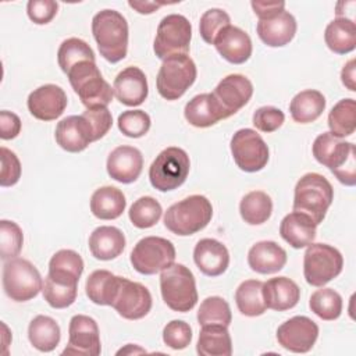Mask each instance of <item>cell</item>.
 Instances as JSON below:
<instances>
[{
    "mask_svg": "<svg viewBox=\"0 0 356 356\" xmlns=\"http://www.w3.org/2000/svg\"><path fill=\"white\" fill-rule=\"evenodd\" d=\"M250 6L259 19L273 17L285 10V1H252Z\"/></svg>",
    "mask_w": 356,
    "mask_h": 356,
    "instance_id": "11a10c76",
    "label": "cell"
},
{
    "mask_svg": "<svg viewBox=\"0 0 356 356\" xmlns=\"http://www.w3.org/2000/svg\"><path fill=\"white\" fill-rule=\"evenodd\" d=\"M21 132V120L15 113L1 110L0 111V138L3 140L14 139Z\"/></svg>",
    "mask_w": 356,
    "mask_h": 356,
    "instance_id": "db71d44e",
    "label": "cell"
},
{
    "mask_svg": "<svg viewBox=\"0 0 356 356\" xmlns=\"http://www.w3.org/2000/svg\"><path fill=\"white\" fill-rule=\"evenodd\" d=\"M54 136L57 145L70 153H79L93 142L90 127L82 115L63 118L56 127Z\"/></svg>",
    "mask_w": 356,
    "mask_h": 356,
    "instance_id": "7402d4cb",
    "label": "cell"
},
{
    "mask_svg": "<svg viewBox=\"0 0 356 356\" xmlns=\"http://www.w3.org/2000/svg\"><path fill=\"white\" fill-rule=\"evenodd\" d=\"M239 213L249 225L264 224L273 213V200L263 191H252L246 193L239 203Z\"/></svg>",
    "mask_w": 356,
    "mask_h": 356,
    "instance_id": "74e56055",
    "label": "cell"
},
{
    "mask_svg": "<svg viewBox=\"0 0 356 356\" xmlns=\"http://www.w3.org/2000/svg\"><path fill=\"white\" fill-rule=\"evenodd\" d=\"M341 81L343 83V86H346L350 92L356 90V85H355V58L349 60L342 71H341Z\"/></svg>",
    "mask_w": 356,
    "mask_h": 356,
    "instance_id": "9f6ffc18",
    "label": "cell"
},
{
    "mask_svg": "<svg viewBox=\"0 0 356 356\" xmlns=\"http://www.w3.org/2000/svg\"><path fill=\"white\" fill-rule=\"evenodd\" d=\"M327 47L337 54H348L356 47V25L352 18L337 17L324 32Z\"/></svg>",
    "mask_w": 356,
    "mask_h": 356,
    "instance_id": "d6a6232c",
    "label": "cell"
},
{
    "mask_svg": "<svg viewBox=\"0 0 356 356\" xmlns=\"http://www.w3.org/2000/svg\"><path fill=\"white\" fill-rule=\"evenodd\" d=\"M196 350L200 356H229L232 341L228 328L221 324L202 325Z\"/></svg>",
    "mask_w": 356,
    "mask_h": 356,
    "instance_id": "836d02e7",
    "label": "cell"
},
{
    "mask_svg": "<svg viewBox=\"0 0 356 356\" xmlns=\"http://www.w3.org/2000/svg\"><path fill=\"white\" fill-rule=\"evenodd\" d=\"M160 291L164 303L174 312L186 313L197 303L195 277L192 271L181 263H172L161 271Z\"/></svg>",
    "mask_w": 356,
    "mask_h": 356,
    "instance_id": "8992f818",
    "label": "cell"
},
{
    "mask_svg": "<svg viewBox=\"0 0 356 356\" xmlns=\"http://www.w3.org/2000/svg\"><path fill=\"white\" fill-rule=\"evenodd\" d=\"M330 132L337 138L350 136L356 129V103L355 99L339 100L328 114Z\"/></svg>",
    "mask_w": 356,
    "mask_h": 356,
    "instance_id": "f35d334b",
    "label": "cell"
},
{
    "mask_svg": "<svg viewBox=\"0 0 356 356\" xmlns=\"http://www.w3.org/2000/svg\"><path fill=\"white\" fill-rule=\"evenodd\" d=\"M318 337V325L306 316H295L277 328L278 343L293 353L309 352Z\"/></svg>",
    "mask_w": 356,
    "mask_h": 356,
    "instance_id": "9a60e30c",
    "label": "cell"
},
{
    "mask_svg": "<svg viewBox=\"0 0 356 356\" xmlns=\"http://www.w3.org/2000/svg\"><path fill=\"white\" fill-rule=\"evenodd\" d=\"M58 3L54 0H31L26 4L29 19L38 25L49 24L57 14Z\"/></svg>",
    "mask_w": 356,
    "mask_h": 356,
    "instance_id": "f5cc1de1",
    "label": "cell"
},
{
    "mask_svg": "<svg viewBox=\"0 0 356 356\" xmlns=\"http://www.w3.org/2000/svg\"><path fill=\"white\" fill-rule=\"evenodd\" d=\"M145 352H146L145 349H142V348H139V346H136V345L128 343L125 348L120 349V350L117 352V355H131V353H145Z\"/></svg>",
    "mask_w": 356,
    "mask_h": 356,
    "instance_id": "680465c9",
    "label": "cell"
},
{
    "mask_svg": "<svg viewBox=\"0 0 356 356\" xmlns=\"http://www.w3.org/2000/svg\"><path fill=\"white\" fill-rule=\"evenodd\" d=\"M118 129L128 138H140L150 129V117L143 110H127L118 115Z\"/></svg>",
    "mask_w": 356,
    "mask_h": 356,
    "instance_id": "bcb514c9",
    "label": "cell"
},
{
    "mask_svg": "<svg viewBox=\"0 0 356 356\" xmlns=\"http://www.w3.org/2000/svg\"><path fill=\"white\" fill-rule=\"evenodd\" d=\"M127 207L125 195L115 186H102L90 197V211L99 220H115Z\"/></svg>",
    "mask_w": 356,
    "mask_h": 356,
    "instance_id": "1f68e13d",
    "label": "cell"
},
{
    "mask_svg": "<svg viewBox=\"0 0 356 356\" xmlns=\"http://www.w3.org/2000/svg\"><path fill=\"white\" fill-rule=\"evenodd\" d=\"M213 206L203 195H191L171 204L164 214V225L178 236L193 235L209 225Z\"/></svg>",
    "mask_w": 356,
    "mask_h": 356,
    "instance_id": "3957f363",
    "label": "cell"
},
{
    "mask_svg": "<svg viewBox=\"0 0 356 356\" xmlns=\"http://www.w3.org/2000/svg\"><path fill=\"white\" fill-rule=\"evenodd\" d=\"M24 243V235L19 225L10 220L0 221V257L3 260L14 259L19 254Z\"/></svg>",
    "mask_w": 356,
    "mask_h": 356,
    "instance_id": "f6af8a7d",
    "label": "cell"
},
{
    "mask_svg": "<svg viewBox=\"0 0 356 356\" xmlns=\"http://www.w3.org/2000/svg\"><path fill=\"white\" fill-rule=\"evenodd\" d=\"M227 25H231L229 15L221 8H210L200 17L199 32L206 43L213 44L220 31Z\"/></svg>",
    "mask_w": 356,
    "mask_h": 356,
    "instance_id": "7dc6e473",
    "label": "cell"
},
{
    "mask_svg": "<svg viewBox=\"0 0 356 356\" xmlns=\"http://www.w3.org/2000/svg\"><path fill=\"white\" fill-rule=\"evenodd\" d=\"M197 70L188 54H177L163 60L157 72L156 86L165 100H178L196 81Z\"/></svg>",
    "mask_w": 356,
    "mask_h": 356,
    "instance_id": "ba28073f",
    "label": "cell"
},
{
    "mask_svg": "<svg viewBox=\"0 0 356 356\" xmlns=\"http://www.w3.org/2000/svg\"><path fill=\"white\" fill-rule=\"evenodd\" d=\"M334 200V189L330 181L317 172L305 174L295 186L293 211L307 214L317 225L323 222L327 210Z\"/></svg>",
    "mask_w": 356,
    "mask_h": 356,
    "instance_id": "277c9868",
    "label": "cell"
},
{
    "mask_svg": "<svg viewBox=\"0 0 356 356\" xmlns=\"http://www.w3.org/2000/svg\"><path fill=\"white\" fill-rule=\"evenodd\" d=\"M218 54L231 64H243L252 56V39L239 26L227 25L220 31L214 43Z\"/></svg>",
    "mask_w": 356,
    "mask_h": 356,
    "instance_id": "ffe728a7",
    "label": "cell"
},
{
    "mask_svg": "<svg viewBox=\"0 0 356 356\" xmlns=\"http://www.w3.org/2000/svg\"><path fill=\"white\" fill-rule=\"evenodd\" d=\"M235 303L243 316L257 317L264 314L267 306L263 299V282L259 280L241 282L235 291Z\"/></svg>",
    "mask_w": 356,
    "mask_h": 356,
    "instance_id": "8d00e7d4",
    "label": "cell"
},
{
    "mask_svg": "<svg viewBox=\"0 0 356 356\" xmlns=\"http://www.w3.org/2000/svg\"><path fill=\"white\" fill-rule=\"evenodd\" d=\"M184 115L196 128H209L227 118L213 93H202L192 97L185 106Z\"/></svg>",
    "mask_w": 356,
    "mask_h": 356,
    "instance_id": "83f0119b",
    "label": "cell"
},
{
    "mask_svg": "<svg viewBox=\"0 0 356 356\" xmlns=\"http://www.w3.org/2000/svg\"><path fill=\"white\" fill-rule=\"evenodd\" d=\"M317 224L305 213L292 211L280 224V235L293 249L307 248L316 238Z\"/></svg>",
    "mask_w": 356,
    "mask_h": 356,
    "instance_id": "4316f807",
    "label": "cell"
},
{
    "mask_svg": "<svg viewBox=\"0 0 356 356\" xmlns=\"http://www.w3.org/2000/svg\"><path fill=\"white\" fill-rule=\"evenodd\" d=\"M0 157H1L0 185L3 188L13 186L21 178V163L17 154L4 146L0 147Z\"/></svg>",
    "mask_w": 356,
    "mask_h": 356,
    "instance_id": "816d5d0a",
    "label": "cell"
},
{
    "mask_svg": "<svg viewBox=\"0 0 356 356\" xmlns=\"http://www.w3.org/2000/svg\"><path fill=\"white\" fill-rule=\"evenodd\" d=\"M152 305V295L145 285L122 277L120 291L111 307H114L122 318L139 320L150 312Z\"/></svg>",
    "mask_w": 356,
    "mask_h": 356,
    "instance_id": "2e32d148",
    "label": "cell"
},
{
    "mask_svg": "<svg viewBox=\"0 0 356 356\" xmlns=\"http://www.w3.org/2000/svg\"><path fill=\"white\" fill-rule=\"evenodd\" d=\"M193 260L204 275L218 277L228 268L229 253L225 245H222L220 241L203 238L193 249Z\"/></svg>",
    "mask_w": 356,
    "mask_h": 356,
    "instance_id": "cb8c5ba5",
    "label": "cell"
},
{
    "mask_svg": "<svg viewBox=\"0 0 356 356\" xmlns=\"http://www.w3.org/2000/svg\"><path fill=\"white\" fill-rule=\"evenodd\" d=\"M113 90L124 106L135 107L142 104L149 93L145 72L138 67H127L115 76Z\"/></svg>",
    "mask_w": 356,
    "mask_h": 356,
    "instance_id": "44dd1931",
    "label": "cell"
},
{
    "mask_svg": "<svg viewBox=\"0 0 356 356\" xmlns=\"http://www.w3.org/2000/svg\"><path fill=\"white\" fill-rule=\"evenodd\" d=\"M285 121V114L274 106L259 107L253 113V125L261 132H274Z\"/></svg>",
    "mask_w": 356,
    "mask_h": 356,
    "instance_id": "f907efd6",
    "label": "cell"
},
{
    "mask_svg": "<svg viewBox=\"0 0 356 356\" xmlns=\"http://www.w3.org/2000/svg\"><path fill=\"white\" fill-rule=\"evenodd\" d=\"M343 267L341 252L327 243H310L303 256V275L309 285L324 286L337 278Z\"/></svg>",
    "mask_w": 356,
    "mask_h": 356,
    "instance_id": "30bf717a",
    "label": "cell"
},
{
    "mask_svg": "<svg viewBox=\"0 0 356 356\" xmlns=\"http://www.w3.org/2000/svg\"><path fill=\"white\" fill-rule=\"evenodd\" d=\"M310 310L325 321L337 320L342 313V298L332 288L317 289L309 299Z\"/></svg>",
    "mask_w": 356,
    "mask_h": 356,
    "instance_id": "60d3db41",
    "label": "cell"
},
{
    "mask_svg": "<svg viewBox=\"0 0 356 356\" xmlns=\"http://www.w3.org/2000/svg\"><path fill=\"white\" fill-rule=\"evenodd\" d=\"M122 277L114 275L108 270H95L89 274L85 292L90 302L99 306H113L121 286Z\"/></svg>",
    "mask_w": 356,
    "mask_h": 356,
    "instance_id": "4dcf8cb0",
    "label": "cell"
},
{
    "mask_svg": "<svg viewBox=\"0 0 356 356\" xmlns=\"http://www.w3.org/2000/svg\"><path fill=\"white\" fill-rule=\"evenodd\" d=\"M231 320V307L225 299L220 296H209L200 303L197 310V321L200 325L221 324L228 327Z\"/></svg>",
    "mask_w": 356,
    "mask_h": 356,
    "instance_id": "7bdbcfd3",
    "label": "cell"
},
{
    "mask_svg": "<svg viewBox=\"0 0 356 356\" xmlns=\"http://www.w3.org/2000/svg\"><path fill=\"white\" fill-rule=\"evenodd\" d=\"M314 159L331 170L343 185L356 184V150L352 142L341 140L331 132L320 134L312 146Z\"/></svg>",
    "mask_w": 356,
    "mask_h": 356,
    "instance_id": "6da1fadb",
    "label": "cell"
},
{
    "mask_svg": "<svg viewBox=\"0 0 356 356\" xmlns=\"http://www.w3.org/2000/svg\"><path fill=\"white\" fill-rule=\"evenodd\" d=\"M163 341L171 349H185L192 341V328L182 320H171L163 330Z\"/></svg>",
    "mask_w": 356,
    "mask_h": 356,
    "instance_id": "c3c4849f",
    "label": "cell"
},
{
    "mask_svg": "<svg viewBox=\"0 0 356 356\" xmlns=\"http://www.w3.org/2000/svg\"><path fill=\"white\" fill-rule=\"evenodd\" d=\"M43 281L39 270L26 259L14 257L3 266V288L14 302H26L38 296Z\"/></svg>",
    "mask_w": 356,
    "mask_h": 356,
    "instance_id": "9c48e42d",
    "label": "cell"
},
{
    "mask_svg": "<svg viewBox=\"0 0 356 356\" xmlns=\"http://www.w3.org/2000/svg\"><path fill=\"white\" fill-rule=\"evenodd\" d=\"M57 61L64 74L76 65L81 61H95L96 57L92 47L79 38H68L65 39L57 51Z\"/></svg>",
    "mask_w": 356,
    "mask_h": 356,
    "instance_id": "ab89813d",
    "label": "cell"
},
{
    "mask_svg": "<svg viewBox=\"0 0 356 356\" xmlns=\"http://www.w3.org/2000/svg\"><path fill=\"white\" fill-rule=\"evenodd\" d=\"M163 214L161 204L152 196H142L132 203L128 216L131 222L140 229L156 225Z\"/></svg>",
    "mask_w": 356,
    "mask_h": 356,
    "instance_id": "b9f144b4",
    "label": "cell"
},
{
    "mask_svg": "<svg viewBox=\"0 0 356 356\" xmlns=\"http://www.w3.org/2000/svg\"><path fill=\"white\" fill-rule=\"evenodd\" d=\"M285 263L286 252L274 241L256 242L248 252V264L259 274L278 273Z\"/></svg>",
    "mask_w": 356,
    "mask_h": 356,
    "instance_id": "484cf974",
    "label": "cell"
},
{
    "mask_svg": "<svg viewBox=\"0 0 356 356\" xmlns=\"http://www.w3.org/2000/svg\"><path fill=\"white\" fill-rule=\"evenodd\" d=\"M165 3H156V1H128V6L136 10L139 14H152Z\"/></svg>",
    "mask_w": 356,
    "mask_h": 356,
    "instance_id": "6f0895ef",
    "label": "cell"
},
{
    "mask_svg": "<svg viewBox=\"0 0 356 356\" xmlns=\"http://www.w3.org/2000/svg\"><path fill=\"white\" fill-rule=\"evenodd\" d=\"M28 338L35 349L40 352H51L57 348L61 338L60 325L54 318L39 314L29 323Z\"/></svg>",
    "mask_w": 356,
    "mask_h": 356,
    "instance_id": "d590c367",
    "label": "cell"
},
{
    "mask_svg": "<svg viewBox=\"0 0 356 356\" xmlns=\"http://www.w3.org/2000/svg\"><path fill=\"white\" fill-rule=\"evenodd\" d=\"M191 160L188 153L177 146L161 150L149 168V179L154 189L168 192L179 188L189 174Z\"/></svg>",
    "mask_w": 356,
    "mask_h": 356,
    "instance_id": "52a82bcc",
    "label": "cell"
},
{
    "mask_svg": "<svg viewBox=\"0 0 356 356\" xmlns=\"http://www.w3.org/2000/svg\"><path fill=\"white\" fill-rule=\"evenodd\" d=\"M325 110V97L316 89H306L293 96L289 103L291 117L295 122L309 124L316 121Z\"/></svg>",
    "mask_w": 356,
    "mask_h": 356,
    "instance_id": "e575fe53",
    "label": "cell"
},
{
    "mask_svg": "<svg viewBox=\"0 0 356 356\" xmlns=\"http://www.w3.org/2000/svg\"><path fill=\"white\" fill-rule=\"evenodd\" d=\"M296 19L288 11H281L273 17L259 19L256 25L257 36L270 47H282L288 44L296 33Z\"/></svg>",
    "mask_w": 356,
    "mask_h": 356,
    "instance_id": "603a6c76",
    "label": "cell"
},
{
    "mask_svg": "<svg viewBox=\"0 0 356 356\" xmlns=\"http://www.w3.org/2000/svg\"><path fill=\"white\" fill-rule=\"evenodd\" d=\"M263 299L267 309L285 312L295 307L300 299V289L288 277H275L263 282Z\"/></svg>",
    "mask_w": 356,
    "mask_h": 356,
    "instance_id": "d4e9b609",
    "label": "cell"
},
{
    "mask_svg": "<svg viewBox=\"0 0 356 356\" xmlns=\"http://www.w3.org/2000/svg\"><path fill=\"white\" fill-rule=\"evenodd\" d=\"M68 99L63 88L54 83H46L29 93L26 104L29 113L40 121H53L58 118L65 107Z\"/></svg>",
    "mask_w": 356,
    "mask_h": 356,
    "instance_id": "ac0fdd59",
    "label": "cell"
},
{
    "mask_svg": "<svg viewBox=\"0 0 356 356\" xmlns=\"http://www.w3.org/2000/svg\"><path fill=\"white\" fill-rule=\"evenodd\" d=\"M89 250L97 260H113L125 249V236L122 231L113 225L97 227L89 236Z\"/></svg>",
    "mask_w": 356,
    "mask_h": 356,
    "instance_id": "f1b7e54d",
    "label": "cell"
},
{
    "mask_svg": "<svg viewBox=\"0 0 356 356\" xmlns=\"http://www.w3.org/2000/svg\"><path fill=\"white\" fill-rule=\"evenodd\" d=\"M211 93L228 118L248 104L253 95V85L242 74H229L218 82Z\"/></svg>",
    "mask_w": 356,
    "mask_h": 356,
    "instance_id": "e0dca14e",
    "label": "cell"
},
{
    "mask_svg": "<svg viewBox=\"0 0 356 356\" xmlns=\"http://www.w3.org/2000/svg\"><path fill=\"white\" fill-rule=\"evenodd\" d=\"M42 293H43L44 300L53 309H65L75 302L76 293H78V286L56 282L54 280H51L47 275L43 281Z\"/></svg>",
    "mask_w": 356,
    "mask_h": 356,
    "instance_id": "ee69618b",
    "label": "cell"
},
{
    "mask_svg": "<svg viewBox=\"0 0 356 356\" xmlns=\"http://www.w3.org/2000/svg\"><path fill=\"white\" fill-rule=\"evenodd\" d=\"M192 39V25L189 19L181 14L165 15L156 32L153 51L160 60L171 56L186 54Z\"/></svg>",
    "mask_w": 356,
    "mask_h": 356,
    "instance_id": "8fae6325",
    "label": "cell"
},
{
    "mask_svg": "<svg viewBox=\"0 0 356 356\" xmlns=\"http://www.w3.org/2000/svg\"><path fill=\"white\" fill-rule=\"evenodd\" d=\"M92 33L100 56L108 63H118L128 51V22L115 10H102L92 19Z\"/></svg>",
    "mask_w": 356,
    "mask_h": 356,
    "instance_id": "7a4b0ae2",
    "label": "cell"
},
{
    "mask_svg": "<svg viewBox=\"0 0 356 356\" xmlns=\"http://www.w3.org/2000/svg\"><path fill=\"white\" fill-rule=\"evenodd\" d=\"M81 115L88 121L90 127L93 142L102 139L113 125V117L107 107L86 108Z\"/></svg>",
    "mask_w": 356,
    "mask_h": 356,
    "instance_id": "681fc988",
    "label": "cell"
},
{
    "mask_svg": "<svg viewBox=\"0 0 356 356\" xmlns=\"http://www.w3.org/2000/svg\"><path fill=\"white\" fill-rule=\"evenodd\" d=\"M100 352V334L95 318L85 314L72 316L68 325V343L63 355L97 356Z\"/></svg>",
    "mask_w": 356,
    "mask_h": 356,
    "instance_id": "5bb4252c",
    "label": "cell"
},
{
    "mask_svg": "<svg viewBox=\"0 0 356 356\" xmlns=\"http://www.w3.org/2000/svg\"><path fill=\"white\" fill-rule=\"evenodd\" d=\"M83 273V260L81 254L72 249H61L56 252L49 261V277L64 285L78 286V281Z\"/></svg>",
    "mask_w": 356,
    "mask_h": 356,
    "instance_id": "f546056e",
    "label": "cell"
},
{
    "mask_svg": "<svg viewBox=\"0 0 356 356\" xmlns=\"http://www.w3.org/2000/svg\"><path fill=\"white\" fill-rule=\"evenodd\" d=\"M175 248L161 236H145L131 252L132 267L143 275H153L170 267L175 260Z\"/></svg>",
    "mask_w": 356,
    "mask_h": 356,
    "instance_id": "7c38bea8",
    "label": "cell"
},
{
    "mask_svg": "<svg viewBox=\"0 0 356 356\" xmlns=\"http://www.w3.org/2000/svg\"><path fill=\"white\" fill-rule=\"evenodd\" d=\"M67 76L86 108L107 107L111 103L114 90L102 76L95 61L78 63L68 71Z\"/></svg>",
    "mask_w": 356,
    "mask_h": 356,
    "instance_id": "5b68a950",
    "label": "cell"
},
{
    "mask_svg": "<svg viewBox=\"0 0 356 356\" xmlns=\"http://www.w3.org/2000/svg\"><path fill=\"white\" fill-rule=\"evenodd\" d=\"M229 147L235 164L245 172H257L268 163V146L254 129H238L231 138Z\"/></svg>",
    "mask_w": 356,
    "mask_h": 356,
    "instance_id": "4fadbf2b",
    "label": "cell"
},
{
    "mask_svg": "<svg viewBox=\"0 0 356 356\" xmlns=\"http://www.w3.org/2000/svg\"><path fill=\"white\" fill-rule=\"evenodd\" d=\"M106 168L108 175L121 184L135 182L143 168V156L134 146H118L107 157Z\"/></svg>",
    "mask_w": 356,
    "mask_h": 356,
    "instance_id": "d6986e66",
    "label": "cell"
}]
</instances>
